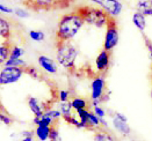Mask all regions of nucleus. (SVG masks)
Masks as SVG:
<instances>
[{
    "instance_id": "obj_28",
    "label": "nucleus",
    "mask_w": 152,
    "mask_h": 141,
    "mask_svg": "<svg viewBox=\"0 0 152 141\" xmlns=\"http://www.w3.org/2000/svg\"><path fill=\"white\" fill-rule=\"evenodd\" d=\"M21 137H22L21 141H34L35 132L34 131H30V129H26V131L21 132Z\"/></svg>"
},
{
    "instance_id": "obj_26",
    "label": "nucleus",
    "mask_w": 152,
    "mask_h": 141,
    "mask_svg": "<svg viewBox=\"0 0 152 141\" xmlns=\"http://www.w3.org/2000/svg\"><path fill=\"white\" fill-rule=\"evenodd\" d=\"M25 72L29 75V77H34V79H39L41 77V73L38 72L37 68L31 67V66H27L25 67Z\"/></svg>"
},
{
    "instance_id": "obj_21",
    "label": "nucleus",
    "mask_w": 152,
    "mask_h": 141,
    "mask_svg": "<svg viewBox=\"0 0 152 141\" xmlns=\"http://www.w3.org/2000/svg\"><path fill=\"white\" fill-rule=\"evenodd\" d=\"M71 104H72V108L75 110H80V109H86L87 108V101L81 98V97H75L72 98L71 101Z\"/></svg>"
},
{
    "instance_id": "obj_33",
    "label": "nucleus",
    "mask_w": 152,
    "mask_h": 141,
    "mask_svg": "<svg viewBox=\"0 0 152 141\" xmlns=\"http://www.w3.org/2000/svg\"><path fill=\"white\" fill-rule=\"evenodd\" d=\"M93 112L98 116L99 118H104L106 117V110L101 106H95L93 108Z\"/></svg>"
},
{
    "instance_id": "obj_13",
    "label": "nucleus",
    "mask_w": 152,
    "mask_h": 141,
    "mask_svg": "<svg viewBox=\"0 0 152 141\" xmlns=\"http://www.w3.org/2000/svg\"><path fill=\"white\" fill-rule=\"evenodd\" d=\"M136 9L144 16H152V0H140L136 5Z\"/></svg>"
},
{
    "instance_id": "obj_1",
    "label": "nucleus",
    "mask_w": 152,
    "mask_h": 141,
    "mask_svg": "<svg viewBox=\"0 0 152 141\" xmlns=\"http://www.w3.org/2000/svg\"><path fill=\"white\" fill-rule=\"evenodd\" d=\"M85 23L83 16L77 12L65 14L58 22L56 42H71Z\"/></svg>"
},
{
    "instance_id": "obj_2",
    "label": "nucleus",
    "mask_w": 152,
    "mask_h": 141,
    "mask_svg": "<svg viewBox=\"0 0 152 141\" xmlns=\"http://www.w3.org/2000/svg\"><path fill=\"white\" fill-rule=\"evenodd\" d=\"M79 51L71 42H56L57 63L66 69L75 68Z\"/></svg>"
},
{
    "instance_id": "obj_35",
    "label": "nucleus",
    "mask_w": 152,
    "mask_h": 141,
    "mask_svg": "<svg viewBox=\"0 0 152 141\" xmlns=\"http://www.w3.org/2000/svg\"><path fill=\"white\" fill-rule=\"evenodd\" d=\"M145 44H146V48L149 49V53H150V57L152 59V43L150 42V39L145 38Z\"/></svg>"
},
{
    "instance_id": "obj_14",
    "label": "nucleus",
    "mask_w": 152,
    "mask_h": 141,
    "mask_svg": "<svg viewBox=\"0 0 152 141\" xmlns=\"http://www.w3.org/2000/svg\"><path fill=\"white\" fill-rule=\"evenodd\" d=\"M11 34H12L11 23L8 22V20L0 16V37L4 38L6 42H8V39L11 37Z\"/></svg>"
},
{
    "instance_id": "obj_34",
    "label": "nucleus",
    "mask_w": 152,
    "mask_h": 141,
    "mask_svg": "<svg viewBox=\"0 0 152 141\" xmlns=\"http://www.w3.org/2000/svg\"><path fill=\"white\" fill-rule=\"evenodd\" d=\"M0 13H6V14H12L14 13V9H12L11 7H7L2 4H0Z\"/></svg>"
},
{
    "instance_id": "obj_20",
    "label": "nucleus",
    "mask_w": 152,
    "mask_h": 141,
    "mask_svg": "<svg viewBox=\"0 0 152 141\" xmlns=\"http://www.w3.org/2000/svg\"><path fill=\"white\" fill-rule=\"evenodd\" d=\"M5 67H27V64L23 59L19 58V59H15V58H8V60L5 63L4 65Z\"/></svg>"
},
{
    "instance_id": "obj_18",
    "label": "nucleus",
    "mask_w": 152,
    "mask_h": 141,
    "mask_svg": "<svg viewBox=\"0 0 152 141\" xmlns=\"http://www.w3.org/2000/svg\"><path fill=\"white\" fill-rule=\"evenodd\" d=\"M11 49H12V46L10 45L8 42H6V43L0 45V66L5 65V63L8 60L10 53H11Z\"/></svg>"
},
{
    "instance_id": "obj_15",
    "label": "nucleus",
    "mask_w": 152,
    "mask_h": 141,
    "mask_svg": "<svg viewBox=\"0 0 152 141\" xmlns=\"http://www.w3.org/2000/svg\"><path fill=\"white\" fill-rule=\"evenodd\" d=\"M33 123L36 126H49V127H51L52 125L56 124V121L51 117H49V116L47 115L45 112L43 114V116H41V117H34Z\"/></svg>"
},
{
    "instance_id": "obj_9",
    "label": "nucleus",
    "mask_w": 152,
    "mask_h": 141,
    "mask_svg": "<svg viewBox=\"0 0 152 141\" xmlns=\"http://www.w3.org/2000/svg\"><path fill=\"white\" fill-rule=\"evenodd\" d=\"M27 103H28V106H29L30 111L34 114L35 117L43 116V114L50 108V106L45 105V103H43L41 100H38L37 97H34V96H29L28 100H27Z\"/></svg>"
},
{
    "instance_id": "obj_31",
    "label": "nucleus",
    "mask_w": 152,
    "mask_h": 141,
    "mask_svg": "<svg viewBox=\"0 0 152 141\" xmlns=\"http://www.w3.org/2000/svg\"><path fill=\"white\" fill-rule=\"evenodd\" d=\"M34 2H35V5L38 6V7L45 8V7H49V6L52 5L53 0H34Z\"/></svg>"
},
{
    "instance_id": "obj_6",
    "label": "nucleus",
    "mask_w": 152,
    "mask_h": 141,
    "mask_svg": "<svg viewBox=\"0 0 152 141\" xmlns=\"http://www.w3.org/2000/svg\"><path fill=\"white\" fill-rule=\"evenodd\" d=\"M91 1L100 6L102 11L106 12L113 19L118 16L123 9V4L120 0H91Z\"/></svg>"
},
{
    "instance_id": "obj_37",
    "label": "nucleus",
    "mask_w": 152,
    "mask_h": 141,
    "mask_svg": "<svg viewBox=\"0 0 152 141\" xmlns=\"http://www.w3.org/2000/svg\"><path fill=\"white\" fill-rule=\"evenodd\" d=\"M151 97H152V90H151Z\"/></svg>"
},
{
    "instance_id": "obj_30",
    "label": "nucleus",
    "mask_w": 152,
    "mask_h": 141,
    "mask_svg": "<svg viewBox=\"0 0 152 141\" xmlns=\"http://www.w3.org/2000/svg\"><path fill=\"white\" fill-rule=\"evenodd\" d=\"M14 14H15V16H18L20 19H26V17L29 16V13L26 9H23V8H15L14 9Z\"/></svg>"
},
{
    "instance_id": "obj_22",
    "label": "nucleus",
    "mask_w": 152,
    "mask_h": 141,
    "mask_svg": "<svg viewBox=\"0 0 152 141\" xmlns=\"http://www.w3.org/2000/svg\"><path fill=\"white\" fill-rule=\"evenodd\" d=\"M28 35L34 42H42L45 38V34L43 31H41V30H30Z\"/></svg>"
},
{
    "instance_id": "obj_11",
    "label": "nucleus",
    "mask_w": 152,
    "mask_h": 141,
    "mask_svg": "<svg viewBox=\"0 0 152 141\" xmlns=\"http://www.w3.org/2000/svg\"><path fill=\"white\" fill-rule=\"evenodd\" d=\"M109 64H110V52L106 51V50L100 51V53L98 54V57L95 59V67H96L98 72H100V73L107 72Z\"/></svg>"
},
{
    "instance_id": "obj_12",
    "label": "nucleus",
    "mask_w": 152,
    "mask_h": 141,
    "mask_svg": "<svg viewBox=\"0 0 152 141\" xmlns=\"http://www.w3.org/2000/svg\"><path fill=\"white\" fill-rule=\"evenodd\" d=\"M94 141H118L115 137L114 133L109 132L107 128H99L95 129L94 135H93Z\"/></svg>"
},
{
    "instance_id": "obj_19",
    "label": "nucleus",
    "mask_w": 152,
    "mask_h": 141,
    "mask_svg": "<svg viewBox=\"0 0 152 141\" xmlns=\"http://www.w3.org/2000/svg\"><path fill=\"white\" fill-rule=\"evenodd\" d=\"M100 126V118L93 111H88V129H99Z\"/></svg>"
},
{
    "instance_id": "obj_17",
    "label": "nucleus",
    "mask_w": 152,
    "mask_h": 141,
    "mask_svg": "<svg viewBox=\"0 0 152 141\" xmlns=\"http://www.w3.org/2000/svg\"><path fill=\"white\" fill-rule=\"evenodd\" d=\"M132 22H134L135 27L140 31L143 33L145 30V28H146V19H145V16L142 13H140V12L134 13V15H132Z\"/></svg>"
},
{
    "instance_id": "obj_3",
    "label": "nucleus",
    "mask_w": 152,
    "mask_h": 141,
    "mask_svg": "<svg viewBox=\"0 0 152 141\" xmlns=\"http://www.w3.org/2000/svg\"><path fill=\"white\" fill-rule=\"evenodd\" d=\"M77 13H79L83 16L85 23L96 28L107 27L112 19L101 8H95V7H81L77 11Z\"/></svg>"
},
{
    "instance_id": "obj_8",
    "label": "nucleus",
    "mask_w": 152,
    "mask_h": 141,
    "mask_svg": "<svg viewBox=\"0 0 152 141\" xmlns=\"http://www.w3.org/2000/svg\"><path fill=\"white\" fill-rule=\"evenodd\" d=\"M113 126L123 137H128L131 133L130 126L128 124V118L121 112H115L113 115Z\"/></svg>"
},
{
    "instance_id": "obj_16",
    "label": "nucleus",
    "mask_w": 152,
    "mask_h": 141,
    "mask_svg": "<svg viewBox=\"0 0 152 141\" xmlns=\"http://www.w3.org/2000/svg\"><path fill=\"white\" fill-rule=\"evenodd\" d=\"M34 132H35V137L39 141H47L50 138L51 127H49V126H36Z\"/></svg>"
},
{
    "instance_id": "obj_36",
    "label": "nucleus",
    "mask_w": 152,
    "mask_h": 141,
    "mask_svg": "<svg viewBox=\"0 0 152 141\" xmlns=\"http://www.w3.org/2000/svg\"><path fill=\"white\" fill-rule=\"evenodd\" d=\"M100 126L101 128H108V123L104 118H100Z\"/></svg>"
},
{
    "instance_id": "obj_7",
    "label": "nucleus",
    "mask_w": 152,
    "mask_h": 141,
    "mask_svg": "<svg viewBox=\"0 0 152 141\" xmlns=\"http://www.w3.org/2000/svg\"><path fill=\"white\" fill-rule=\"evenodd\" d=\"M106 91V80L103 75H98L91 83V100H101Z\"/></svg>"
},
{
    "instance_id": "obj_32",
    "label": "nucleus",
    "mask_w": 152,
    "mask_h": 141,
    "mask_svg": "<svg viewBox=\"0 0 152 141\" xmlns=\"http://www.w3.org/2000/svg\"><path fill=\"white\" fill-rule=\"evenodd\" d=\"M0 121H1V123H4L5 125L10 126V125H12L13 119H12V118H11V117H10L8 115H5V114L0 112Z\"/></svg>"
},
{
    "instance_id": "obj_29",
    "label": "nucleus",
    "mask_w": 152,
    "mask_h": 141,
    "mask_svg": "<svg viewBox=\"0 0 152 141\" xmlns=\"http://www.w3.org/2000/svg\"><path fill=\"white\" fill-rule=\"evenodd\" d=\"M58 98L61 102H67L70 98V91L69 90H61L58 93Z\"/></svg>"
},
{
    "instance_id": "obj_4",
    "label": "nucleus",
    "mask_w": 152,
    "mask_h": 141,
    "mask_svg": "<svg viewBox=\"0 0 152 141\" xmlns=\"http://www.w3.org/2000/svg\"><path fill=\"white\" fill-rule=\"evenodd\" d=\"M120 39L118 35V29L115 19H110L108 26L106 27V35H104V40H103V50L110 52L115 46L117 45Z\"/></svg>"
},
{
    "instance_id": "obj_23",
    "label": "nucleus",
    "mask_w": 152,
    "mask_h": 141,
    "mask_svg": "<svg viewBox=\"0 0 152 141\" xmlns=\"http://www.w3.org/2000/svg\"><path fill=\"white\" fill-rule=\"evenodd\" d=\"M25 54V50L20 46H12L11 49V53H10V58H15L19 59Z\"/></svg>"
},
{
    "instance_id": "obj_27",
    "label": "nucleus",
    "mask_w": 152,
    "mask_h": 141,
    "mask_svg": "<svg viewBox=\"0 0 152 141\" xmlns=\"http://www.w3.org/2000/svg\"><path fill=\"white\" fill-rule=\"evenodd\" d=\"M45 114L49 116V117H51L55 121H57L59 118H62V112L59 111V110H56V109H52V108H49L47 111H45Z\"/></svg>"
},
{
    "instance_id": "obj_25",
    "label": "nucleus",
    "mask_w": 152,
    "mask_h": 141,
    "mask_svg": "<svg viewBox=\"0 0 152 141\" xmlns=\"http://www.w3.org/2000/svg\"><path fill=\"white\" fill-rule=\"evenodd\" d=\"M49 141H62L61 134H59V131H58V127H57L56 124L51 126V132H50Z\"/></svg>"
},
{
    "instance_id": "obj_10",
    "label": "nucleus",
    "mask_w": 152,
    "mask_h": 141,
    "mask_svg": "<svg viewBox=\"0 0 152 141\" xmlns=\"http://www.w3.org/2000/svg\"><path fill=\"white\" fill-rule=\"evenodd\" d=\"M37 63L39 65V67L49 74H56L58 72V65H57L58 63L48 56H43V54L38 56Z\"/></svg>"
},
{
    "instance_id": "obj_24",
    "label": "nucleus",
    "mask_w": 152,
    "mask_h": 141,
    "mask_svg": "<svg viewBox=\"0 0 152 141\" xmlns=\"http://www.w3.org/2000/svg\"><path fill=\"white\" fill-rule=\"evenodd\" d=\"M72 104L71 101H67V102H61L59 103V111L62 112V115H66V114H71L72 111Z\"/></svg>"
},
{
    "instance_id": "obj_5",
    "label": "nucleus",
    "mask_w": 152,
    "mask_h": 141,
    "mask_svg": "<svg viewBox=\"0 0 152 141\" xmlns=\"http://www.w3.org/2000/svg\"><path fill=\"white\" fill-rule=\"evenodd\" d=\"M22 67H5L0 71V86H6L18 82L25 74Z\"/></svg>"
}]
</instances>
